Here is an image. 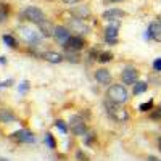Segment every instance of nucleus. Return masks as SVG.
<instances>
[{"label": "nucleus", "instance_id": "f257e3e1", "mask_svg": "<svg viewBox=\"0 0 161 161\" xmlns=\"http://www.w3.org/2000/svg\"><path fill=\"white\" fill-rule=\"evenodd\" d=\"M106 100L118 103V105H124L129 102V92L124 84H111L106 90Z\"/></svg>", "mask_w": 161, "mask_h": 161}, {"label": "nucleus", "instance_id": "f03ea898", "mask_svg": "<svg viewBox=\"0 0 161 161\" xmlns=\"http://www.w3.org/2000/svg\"><path fill=\"white\" fill-rule=\"evenodd\" d=\"M105 108H106V114H108L114 123H127L129 121V111L124 108L123 105H118V103H113V102H106L105 103Z\"/></svg>", "mask_w": 161, "mask_h": 161}, {"label": "nucleus", "instance_id": "7ed1b4c3", "mask_svg": "<svg viewBox=\"0 0 161 161\" xmlns=\"http://www.w3.org/2000/svg\"><path fill=\"white\" fill-rule=\"evenodd\" d=\"M21 16H23L26 21H28V23H32V24H37V26L47 19L45 13L40 10L39 7H36V5L26 7V8L23 10V13H21Z\"/></svg>", "mask_w": 161, "mask_h": 161}, {"label": "nucleus", "instance_id": "20e7f679", "mask_svg": "<svg viewBox=\"0 0 161 161\" xmlns=\"http://www.w3.org/2000/svg\"><path fill=\"white\" fill-rule=\"evenodd\" d=\"M68 127H69V130L74 134V136H77V137H84L86 132L89 130V129H87L86 119H84L82 116H79V114L71 116L69 123H68Z\"/></svg>", "mask_w": 161, "mask_h": 161}, {"label": "nucleus", "instance_id": "39448f33", "mask_svg": "<svg viewBox=\"0 0 161 161\" xmlns=\"http://www.w3.org/2000/svg\"><path fill=\"white\" fill-rule=\"evenodd\" d=\"M121 80L124 86H136L139 82V71L134 66H126L121 71Z\"/></svg>", "mask_w": 161, "mask_h": 161}, {"label": "nucleus", "instance_id": "423d86ee", "mask_svg": "<svg viewBox=\"0 0 161 161\" xmlns=\"http://www.w3.org/2000/svg\"><path fill=\"white\" fill-rule=\"evenodd\" d=\"M124 16H126V11L121 8H110L102 13V18L108 23H121Z\"/></svg>", "mask_w": 161, "mask_h": 161}, {"label": "nucleus", "instance_id": "0eeeda50", "mask_svg": "<svg viewBox=\"0 0 161 161\" xmlns=\"http://www.w3.org/2000/svg\"><path fill=\"white\" fill-rule=\"evenodd\" d=\"M86 47V39L82 36H71V39L63 45L66 52H80Z\"/></svg>", "mask_w": 161, "mask_h": 161}, {"label": "nucleus", "instance_id": "6e6552de", "mask_svg": "<svg viewBox=\"0 0 161 161\" xmlns=\"http://www.w3.org/2000/svg\"><path fill=\"white\" fill-rule=\"evenodd\" d=\"M53 39H55L57 44H60L63 47L71 39V29H68L66 26H57L55 32H53Z\"/></svg>", "mask_w": 161, "mask_h": 161}, {"label": "nucleus", "instance_id": "1a4fd4ad", "mask_svg": "<svg viewBox=\"0 0 161 161\" xmlns=\"http://www.w3.org/2000/svg\"><path fill=\"white\" fill-rule=\"evenodd\" d=\"M121 23H108L105 28V40L106 44H118V31Z\"/></svg>", "mask_w": 161, "mask_h": 161}, {"label": "nucleus", "instance_id": "9d476101", "mask_svg": "<svg viewBox=\"0 0 161 161\" xmlns=\"http://www.w3.org/2000/svg\"><path fill=\"white\" fill-rule=\"evenodd\" d=\"M13 139H15L16 142L19 143H34L36 142V137H34V134L28 129H21V130H16L15 134L11 136Z\"/></svg>", "mask_w": 161, "mask_h": 161}, {"label": "nucleus", "instance_id": "9b49d317", "mask_svg": "<svg viewBox=\"0 0 161 161\" xmlns=\"http://www.w3.org/2000/svg\"><path fill=\"white\" fill-rule=\"evenodd\" d=\"M93 77H95L97 82H100L102 86H108V87H110V84L113 82V76H111V73L106 69V68L97 69L95 73H93Z\"/></svg>", "mask_w": 161, "mask_h": 161}, {"label": "nucleus", "instance_id": "f8f14e48", "mask_svg": "<svg viewBox=\"0 0 161 161\" xmlns=\"http://www.w3.org/2000/svg\"><path fill=\"white\" fill-rule=\"evenodd\" d=\"M145 37H147V39H153L155 42H161V24H159L158 21L150 23Z\"/></svg>", "mask_w": 161, "mask_h": 161}, {"label": "nucleus", "instance_id": "ddd939ff", "mask_svg": "<svg viewBox=\"0 0 161 161\" xmlns=\"http://www.w3.org/2000/svg\"><path fill=\"white\" fill-rule=\"evenodd\" d=\"M40 57H42V60H45L48 63H53V64H58L64 60V55H61V53H58V52H52V50L44 52Z\"/></svg>", "mask_w": 161, "mask_h": 161}, {"label": "nucleus", "instance_id": "4468645a", "mask_svg": "<svg viewBox=\"0 0 161 161\" xmlns=\"http://www.w3.org/2000/svg\"><path fill=\"white\" fill-rule=\"evenodd\" d=\"M19 32H21V36L28 40V44L29 45H32V44H37V40H39V34L36 32V31H32L31 28H24V26H21L19 28Z\"/></svg>", "mask_w": 161, "mask_h": 161}, {"label": "nucleus", "instance_id": "2eb2a0df", "mask_svg": "<svg viewBox=\"0 0 161 161\" xmlns=\"http://www.w3.org/2000/svg\"><path fill=\"white\" fill-rule=\"evenodd\" d=\"M71 15L76 18V19H87L89 16H90V8L87 7V5H84V7H74V8H71Z\"/></svg>", "mask_w": 161, "mask_h": 161}, {"label": "nucleus", "instance_id": "dca6fc26", "mask_svg": "<svg viewBox=\"0 0 161 161\" xmlns=\"http://www.w3.org/2000/svg\"><path fill=\"white\" fill-rule=\"evenodd\" d=\"M37 28H39L40 36H42V37H53V32H55V28H57V26H53L48 19H45L44 23H40Z\"/></svg>", "mask_w": 161, "mask_h": 161}, {"label": "nucleus", "instance_id": "f3484780", "mask_svg": "<svg viewBox=\"0 0 161 161\" xmlns=\"http://www.w3.org/2000/svg\"><path fill=\"white\" fill-rule=\"evenodd\" d=\"M13 121H16V114L10 108H2L0 110V123L2 124H10Z\"/></svg>", "mask_w": 161, "mask_h": 161}, {"label": "nucleus", "instance_id": "a211bd4d", "mask_svg": "<svg viewBox=\"0 0 161 161\" xmlns=\"http://www.w3.org/2000/svg\"><path fill=\"white\" fill-rule=\"evenodd\" d=\"M71 31H74V32H79V34H86V32H89V28L86 26V23L82 21V19H73L71 21Z\"/></svg>", "mask_w": 161, "mask_h": 161}, {"label": "nucleus", "instance_id": "6ab92c4d", "mask_svg": "<svg viewBox=\"0 0 161 161\" xmlns=\"http://www.w3.org/2000/svg\"><path fill=\"white\" fill-rule=\"evenodd\" d=\"M10 5L5 3V2H0V23H5L8 18H10Z\"/></svg>", "mask_w": 161, "mask_h": 161}, {"label": "nucleus", "instance_id": "aec40b11", "mask_svg": "<svg viewBox=\"0 0 161 161\" xmlns=\"http://www.w3.org/2000/svg\"><path fill=\"white\" fill-rule=\"evenodd\" d=\"M2 39H3V42H5L10 48H16V47H18V40L13 37L11 34H3Z\"/></svg>", "mask_w": 161, "mask_h": 161}, {"label": "nucleus", "instance_id": "412c9836", "mask_svg": "<svg viewBox=\"0 0 161 161\" xmlns=\"http://www.w3.org/2000/svg\"><path fill=\"white\" fill-rule=\"evenodd\" d=\"M147 89H148V84L147 82H143V80H139V82L134 86V95H140V93H143V92H147Z\"/></svg>", "mask_w": 161, "mask_h": 161}, {"label": "nucleus", "instance_id": "4be33fe9", "mask_svg": "<svg viewBox=\"0 0 161 161\" xmlns=\"http://www.w3.org/2000/svg\"><path fill=\"white\" fill-rule=\"evenodd\" d=\"M95 140H97V134L93 132V130H87L86 136H84V143L90 147V145H93V142H95Z\"/></svg>", "mask_w": 161, "mask_h": 161}, {"label": "nucleus", "instance_id": "5701e85b", "mask_svg": "<svg viewBox=\"0 0 161 161\" xmlns=\"http://www.w3.org/2000/svg\"><path fill=\"white\" fill-rule=\"evenodd\" d=\"M153 108H155L153 100H148V102H145V103H140V105H139V111H142V113H150Z\"/></svg>", "mask_w": 161, "mask_h": 161}, {"label": "nucleus", "instance_id": "b1692460", "mask_svg": "<svg viewBox=\"0 0 161 161\" xmlns=\"http://www.w3.org/2000/svg\"><path fill=\"white\" fill-rule=\"evenodd\" d=\"M97 61L98 63H110V61H113V53L111 52H100Z\"/></svg>", "mask_w": 161, "mask_h": 161}, {"label": "nucleus", "instance_id": "393cba45", "mask_svg": "<svg viewBox=\"0 0 161 161\" xmlns=\"http://www.w3.org/2000/svg\"><path fill=\"white\" fill-rule=\"evenodd\" d=\"M45 143H47L48 148H52V150H55V148H57V142H55V139H53V136H52L50 132L45 134Z\"/></svg>", "mask_w": 161, "mask_h": 161}, {"label": "nucleus", "instance_id": "a878e982", "mask_svg": "<svg viewBox=\"0 0 161 161\" xmlns=\"http://www.w3.org/2000/svg\"><path fill=\"white\" fill-rule=\"evenodd\" d=\"M64 58L68 60V61H73V63H79V61H80V60H79L80 57L77 55V52H66V53H64Z\"/></svg>", "mask_w": 161, "mask_h": 161}, {"label": "nucleus", "instance_id": "bb28decb", "mask_svg": "<svg viewBox=\"0 0 161 161\" xmlns=\"http://www.w3.org/2000/svg\"><path fill=\"white\" fill-rule=\"evenodd\" d=\"M55 127H57L61 134L68 132V126H66V123H64V121H61V119H57V121H55Z\"/></svg>", "mask_w": 161, "mask_h": 161}, {"label": "nucleus", "instance_id": "cd10ccee", "mask_svg": "<svg viewBox=\"0 0 161 161\" xmlns=\"http://www.w3.org/2000/svg\"><path fill=\"white\" fill-rule=\"evenodd\" d=\"M150 118L153 121H161V106H158V108H153L150 111Z\"/></svg>", "mask_w": 161, "mask_h": 161}, {"label": "nucleus", "instance_id": "c85d7f7f", "mask_svg": "<svg viewBox=\"0 0 161 161\" xmlns=\"http://www.w3.org/2000/svg\"><path fill=\"white\" fill-rule=\"evenodd\" d=\"M76 159L77 161H89V155H86L82 150H77L76 152Z\"/></svg>", "mask_w": 161, "mask_h": 161}, {"label": "nucleus", "instance_id": "c756f323", "mask_svg": "<svg viewBox=\"0 0 161 161\" xmlns=\"http://www.w3.org/2000/svg\"><path fill=\"white\" fill-rule=\"evenodd\" d=\"M153 69H155L156 73H161V58H156V60L153 61Z\"/></svg>", "mask_w": 161, "mask_h": 161}, {"label": "nucleus", "instance_id": "7c9ffc66", "mask_svg": "<svg viewBox=\"0 0 161 161\" xmlns=\"http://www.w3.org/2000/svg\"><path fill=\"white\" fill-rule=\"evenodd\" d=\"M28 89H29V82H28V80H23L21 86H19V92H21V93H24Z\"/></svg>", "mask_w": 161, "mask_h": 161}, {"label": "nucleus", "instance_id": "2f4dec72", "mask_svg": "<svg viewBox=\"0 0 161 161\" xmlns=\"http://www.w3.org/2000/svg\"><path fill=\"white\" fill-rule=\"evenodd\" d=\"M63 2H64L66 5H74V3H77V2H80V0H63Z\"/></svg>", "mask_w": 161, "mask_h": 161}, {"label": "nucleus", "instance_id": "473e14b6", "mask_svg": "<svg viewBox=\"0 0 161 161\" xmlns=\"http://www.w3.org/2000/svg\"><path fill=\"white\" fill-rule=\"evenodd\" d=\"M147 161H161L159 158H156V156H153V155H150L148 158H147Z\"/></svg>", "mask_w": 161, "mask_h": 161}, {"label": "nucleus", "instance_id": "72a5a7b5", "mask_svg": "<svg viewBox=\"0 0 161 161\" xmlns=\"http://www.w3.org/2000/svg\"><path fill=\"white\" fill-rule=\"evenodd\" d=\"M111 3H119V2H123V0H110Z\"/></svg>", "mask_w": 161, "mask_h": 161}, {"label": "nucleus", "instance_id": "f704fd0d", "mask_svg": "<svg viewBox=\"0 0 161 161\" xmlns=\"http://www.w3.org/2000/svg\"><path fill=\"white\" fill-rule=\"evenodd\" d=\"M158 147H159V152H161V137H159V140H158Z\"/></svg>", "mask_w": 161, "mask_h": 161}, {"label": "nucleus", "instance_id": "c9c22d12", "mask_svg": "<svg viewBox=\"0 0 161 161\" xmlns=\"http://www.w3.org/2000/svg\"><path fill=\"white\" fill-rule=\"evenodd\" d=\"M0 161H10V159H7V158H0Z\"/></svg>", "mask_w": 161, "mask_h": 161}, {"label": "nucleus", "instance_id": "e433bc0d", "mask_svg": "<svg viewBox=\"0 0 161 161\" xmlns=\"http://www.w3.org/2000/svg\"><path fill=\"white\" fill-rule=\"evenodd\" d=\"M158 23H159V24H161V15H159V16H158Z\"/></svg>", "mask_w": 161, "mask_h": 161}]
</instances>
